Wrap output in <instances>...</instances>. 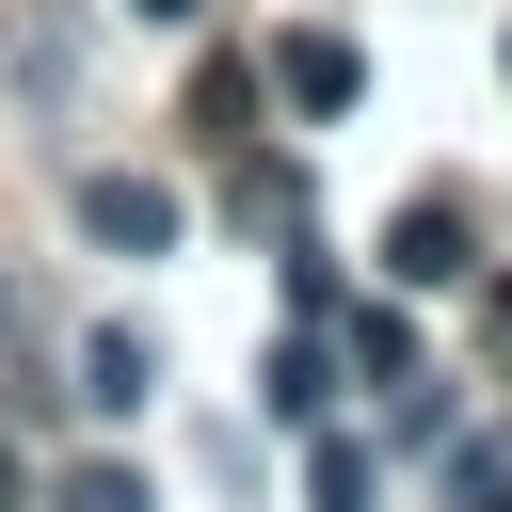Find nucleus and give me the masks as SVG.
<instances>
[{
	"instance_id": "obj_1",
	"label": "nucleus",
	"mask_w": 512,
	"mask_h": 512,
	"mask_svg": "<svg viewBox=\"0 0 512 512\" xmlns=\"http://www.w3.org/2000/svg\"><path fill=\"white\" fill-rule=\"evenodd\" d=\"M64 208H80V240H96V256H176V240H192L176 176H128V160H96V176H80Z\"/></svg>"
},
{
	"instance_id": "obj_2",
	"label": "nucleus",
	"mask_w": 512,
	"mask_h": 512,
	"mask_svg": "<svg viewBox=\"0 0 512 512\" xmlns=\"http://www.w3.org/2000/svg\"><path fill=\"white\" fill-rule=\"evenodd\" d=\"M144 384H160V336L144 320H96L80 368H64V400H96V416H144Z\"/></svg>"
},
{
	"instance_id": "obj_3",
	"label": "nucleus",
	"mask_w": 512,
	"mask_h": 512,
	"mask_svg": "<svg viewBox=\"0 0 512 512\" xmlns=\"http://www.w3.org/2000/svg\"><path fill=\"white\" fill-rule=\"evenodd\" d=\"M272 80H288V112H352V96H368V64H352L336 32H272Z\"/></svg>"
},
{
	"instance_id": "obj_4",
	"label": "nucleus",
	"mask_w": 512,
	"mask_h": 512,
	"mask_svg": "<svg viewBox=\"0 0 512 512\" xmlns=\"http://www.w3.org/2000/svg\"><path fill=\"white\" fill-rule=\"evenodd\" d=\"M384 272H400V288H464V224H448V208H400Z\"/></svg>"
},
{
	"instance_id": "obj_5",
	"label": "nucleus",
	"mask_w": 512,
	"mask_h": 512,
	"mask_svg": "<svg viewBox=\"0 0 512 512\" xmlns=\"http://www.w3.org/2000/svg\"><path fill=\"white\" fill-rule=\"evenodd\" d=\"M368 496H384V464L352 432H304V512H368Z\"/></svg>"
},
{
	"instance_id": "obj_6",
	"label": "nucleus",
	"mask_w": 512,
	"mask_h": 512,
	"mask_svg": "<svg viewBox=\"0 0 512 512\" xmlns=\"http://www.w3.org/2000/svg\"><path fill=\"white\" fill-rule=\"evenodd\" d=\"M256 400H272V432H320V400H336V368H320V336H288Z\"/></svg>"
},
{
	"instance_id": "obj_7",
	"label": "nucleus",
	"mask_w": 512,
	"mask_h": 512,
	"mask_svg": "<svg viewBox=\"0 0 512 512\" xmlns=\"http://www.w3.org/2000/svg\"><path fill=\"white\" fill-rule=\"evenodd\" d=\"M448 496H464V512H512V432H464V448H448Z\"/></svg>"
},
{
	"instance_id": "obj_8",
	"label": "nucleus",
	"mask_w": 512,
	"mask_h": 512,
	"mask_svg": "<svg viewBox=\"0 0 512 512\" xmlns=\"http://www.w3.org/2000/svg\"><path fill=\"white\" fill-rule=\"evenodd\" d=\"M48 512H160V496H144V464H64Z\"/></svg>"
},
{
	"instance_id": "obj_9",
	"label": "nucleus",
	"mask_w": 512,
	"mask_h": 512,
	"mask_svg": "<svg viewBox=\"0 0 512 512\" xmlns=\"http://www.w3.org/2000/svg\"><path fill=\"white\" fill-rule=\"evenodd\" d=\"M384 432H400V448H432V432H448V384H432V368H400V384H384Z\"/></svg>"
},
{
	"instance_id": "obj_10",
	"label": "nucleus",
	"mask_w": 512,
	"mask_h": 512,
	"mask_svg": "<svg viewBox=\"0 0 512 512\" xmlns=\"http://www.w3.org/2000/svg\"><path fill=\"white\" fill-rule=\"evenodd\" d=\"M128 16H144V32H192V16H208V0H128Z\"/></svg>"
},
{
	"instance_id": "obj_11",
	"label": "nucleus",
	"mask_w": 512,
	"mask_h": 512,
	"mask_svg": "<svg viewBox=\"0 0 512 512\" xmlns=\"http://www.w3.org/2000/svg\"><path fill=\"white\" fill-rule=\"evenodd\" d=\"M496 352H512V288H496Z\"/></svg>"
},
{
	"instance_id": "obj_12",
	"label": "nucleus",
	"mask_w": 512,
	"mask_h": 512,
	"mask_svg": "<svg viewBox=\"0 0 512 512\" xmlns=\"http://www.w3.org/2000/svg\"><path fill=\"white\" fill-rule=\"evenodd\" d=\"M0 512H16V448H0Z\"/></svg>"
}]
</instances>
